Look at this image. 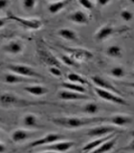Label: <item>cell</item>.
Returning <instances> with one entry per match:
<instances>
[{"mask_svg": "<svg viewBox=\"0 0 134 153\" xmlns=\"http://www.w3.org/2000/svg\"><path fill=\"white\" fill-rule=\"evenodd\" d=\"M7 19L9 20H13L18 23L25 29L28 30H38L42 27V21L37 18H22L20 16H17L16 14H13L12 13H8Z\"/></svg>", "mask_w": 134, "mask_h": 153, "instance_id": "4", "label": "cell"}, {"mask_svg": "<svg viewBox=\"0 0 134 153\" xmlns=\"http://www.w3.org/2000/svg\"><path fill=\"white\" fill-rule=\"evenodd\" d=\"M37 135V132L33 130H26V129H16L14 130L12 135V141L14 143H22L29 140L30 138H34Z\"/></svg>", "mask_w": 134, "mask_h": 153, "instance_id": "13", "label": "cell"}, {"mask_svg": "<svg viewBox=\"0 0 134 153\" xmlns=\"http://www.w3.org/2000/svg\"><path fill=\"white\" fill-rule=\"evenodd\" d=\"M133 67H134V63H133Z\"/></svg>", "mask_w": 134, "mask_h": 153, "instance_id": "42", "label": "cell"}, {"mask_svg": "<svg viewBox=\"0 0 134 153\" xmlns=\"http://www.w3.org/2000/svg\"><path fill=\"white\" fill-rule=\"evenodd\" d=\"M10 2L9 1H5V0H2V1H0V10H4L5 8H7L9 6Z\"/></svg>", "mask_w": 134, "mask_h": 153, "instance_id": "36", "label": "cell"}, {"mask_svg": "<svg viewBox=\"0 0 134 153\" xmlns=\"http://www.w3.org/2000/svg\"><path fill=\"white\" fill-rule=\"evenodd\" d=\"M78 3L80 6L84 8L85 10H88V11L94 8V3L92 1H89V0H79Z\"/></svg>", "mask_w": 134, "mask_h": 153, "instance_id": "32", "label": "cell"}, {"mask_svg": "<svg viewBox=\"0 0 134 153\" xmlns=\"http://www.w3.org/2000/svg\"><path fill=\"white\" fill-rule=\"evenodd\" d=\"M62 139H64V136L61 135L59 133H48L45 136L40 137L39 139H36V140L33 141L32 143H29V146L27 148H36L38 146H49L51 143H54L56 142H59Z\"/></svg>", "mask_w": 134, "mask_h": 153, "instance_id": "5", "label": "cell"}, {"mask_svg": "<svg viewBox=\"0 0 134 153\" xmlns=\"http://www.w3.org/2000/svg\"><path fill=\"white\" fill-rule=\"evenodd\" d=\"M110 76H112L113 78L116 79H122L126 75V71H124V67L122 66H114L109 71Z\"/></svg>", "mask_w": 134, "mask_h": 153, "instance_id": "29", "label": "cell"}, {"mask_svg": "<svg viewBox=\"0 0 134 153\" xmlns=\"http://www.w3.org/2000/svg\"><path fill=\"white\" fill-rule=\"evenodd\" d=\"M75 145H76V143L72 142V141H59V142H56L54 143H51V145H49V146H42L41 149L43 151L49 150V151L63 153V152H66L67 150L71 149V148L73 147Z\"/></svg>", "mask_w": 134, "mask_h": 153, "instance_id": "10", "label": "cell"}, {"mask_svg": "<svg viewBox=\"0 0 134 153\" xmlns=\"http://www.w3.org/2000/svg\"><path fill=\"white\" fill-rule=\"evenodd\" d=\"M121 150H124V151H128V152H134V138L129 142L127 145L123 147Z\"/></svg>", "mask_w": 134, "mask_h": 153, "instance_id": "35", "label": "cell"}, {"mask_svg": "<svg viewBox=\"0 0 134 153\" xmlns=\"http://www.w3.org/2000/svg\"><path fill=\"white\" fill-rule=\"evenodd\" d=\"M122 54H123L122 48L118 45H112L108 47L106 50V55L111 57H120L122 56Z\"/></svg>", "mask_w": 134, "mask_h": 153, "instance_id": "28", "label": "cell"}, {"mask_svg": "<svg viewBox=\"0 0 134 153\" xmlns=\"http://www.w3.org/2000/svg\"><path fill=\"white\" fill-rule=\"evenodd\" d=\"M57 98L62 100H89V96H86L85 94H80L69 91L66 89H62L59 91L57 93Z\"/></svg>", "mask_w": 134, "mask_h": 153, "instance_id": "16", "label": "cell"}, {"mask_svg": "<svg viewBox=\"0 0 134 153\" xmlns=\"http://www.w3.org/2000/svg\"><path fill=\"white\" fill-rule=\"evenodd\" d=\"M50 121L64 128L76 129L86 126H89L94 123H103L106 122V118L103 117H90V118H78V117H59L52 118Z\"/></svg>", "mask_w": 134, "mask_h": 153, "instance_id": "1", "label": "cell"}, {"mask_svg": "<svg viewBox=\"0 0 134 153\" xmlns=\"http://www.w3.org/2000/svg\"><path fill=\"white\" fill-rule=\"evenodd\" d=\"M66 79L67 81H70V82H73V83H77V84H80V85H89V82L87 81V79H85L83 76H80L77 73H69L67 74L66 76Z\"/></svg>", "mask_w": 134, "mask_h": 153, "instance_id": "25", "label": "cell"}, {"mask_svg": "<svg viewBox=\"0 0 134 153\" xmlns=\"http://www.w3.org/2000/svg\"><path fill=\"white\" fill-rule=\"evenodd\" d=\"M114 33H116V30L110 25H103L100 27L95 33V39L98 41L105 40L106 38L110 37Z\"/></svg>", "mask_w": 134, "mask_h": 153, "instance_id": "19", "label": "cell"}, {"mask_svg": "<svg viewBox=\"0 0 134 153\" xmlns=\"http://www.w3.org/2000/svg\"><path fill=\"white\" fill-rule=\"evenodd\" d=\"M2 82L6 84H19V83H25V84H32V83H37L38 79H31L13 73H5L2 76Z\"/></svg>", "mask_w": 134, "mask_h": 153, "instance_id": "8", "label": "cell"}, {"mask_svg": "<svg viewBox=\"0 0 134 153\" xmlns=\"http://www.w3.org/2000/svg\"><path fill=\"white\" fill-rule=\"evenodd\" d=\"M7 68L13 74H16L31 79H43V76L28 65L23 64H10L7 66Z\"/></svg>", "mask_w": 134, "mask_h": 153, "instance_id": "3", "label": "cell"}, {"mask_svg": "<svg viewBox=\"0 0 134 153\" xmlns=\"http://www.w3.org/2000/svg\"><path fill=\"white\" fill-rule=\"evenodd\" d=\"M24 50V44L20 40H12L2 46V51L12 55H18Z\"/></svg>", "mask_w": 134, "mask_h": 153, "instance_id": "17", "label": "cell"}, {"mask_svg": "<svg viewBox=\"0 0 134 153\" xmlns=\"http://www.w3.org/2000/svg\"><path fill=\"white\" fill-rule=\"evenodd\" d=\"M115 136H116V133L110 134V135L103 137V138H96L95 140L90 141L89 143H86V145H84L83 147L81 148V152H83V153H90L91 151L95 150L96 148H98L100 145H103V143H105L106 141L110 140V139L114 138Z\"/></svg>", "mask_w": 134, "mask_h": 153, "instance_id": "14", "label": "cell"}, {"mask_svg": "<svg viewBox=\"0 0 134 153\" xmlns=\"http://www.w3.org/2000/svg\"><path fill=\"white\" fill-rule=\"evenodd\" d=\"M117 141H118V136L116 135L114 138L110 139V140L103 143V145H100L98 148H96L95 150L91 151L90 153H107V152H110L111 150H113V148L115 147V146H116Z\"/></svg>", "mask_w": 134, "mask_h": 153, "instance_id": "20", "label": "cell"}, {"mask_svg": "<svg viewBox=\"0 0 134 153\" xmlns=\"http://www.w3.org/2000/svg\"><path fill=\"white\" fill-rule=\"evenodd\" d=\"M113 133H120L116 126H99L92 127L87 130L86 135L91 138H103Z\"/></svg>", "mask_w": 134, "mask_h": 153, "instance_id": "7", "label": "cell"}, {"mask_svg": "<svg viewBox=\"0 0 134 153\" xmlns=\"http://www.w3.org/2000/svg\"><path fill=\"white\" fill-rule=\"evenodd\" d=\"M40 153H59V152H55V151H49V150H45L43 152H40Z\"/></svg>", "mask_w": 134, "mask_h": 153, "instance_id": "40", "label": "cell"}, {"mask_svg": "<svg viewBox=\"0 0 134 153\" xmlns=\"http://www.w3.org/2000/svg\"><path fill=\"white\" fill-rule=\"evenodd\" d=\"M70 3L68 0H61V1H52L48 3V11L52 14H56L63 10Z\"/></svg>", "mask_w": 134, "mask_h": 153, "instance_id": "22", "label": "cell"}, {"mask_svg": "<svg viewBox=\"0 0 134 153\" xmlns=\"http://www.w3.org/2000/svg\"><path fill=\"white\" fill-rule=\"evenodd\" d=\"M67 18L73 23L79 24V25H84V24H88L89 22V16L88 14L83 12V11H75L71 13Z\"/></svg>", "mask_w": 134, "mask_h": 153, "instance_id": "18", "label": "cell"}, {"mask_svg": "<svg viewBox=\"0 0 134 153\" xmlns=\"http://www.w3.org/2000/svg\"><path fill=\"white\" fill-rule=\"evenodd\" d=\"M131 95H132V97H133V98H134V93H132V94H131Z\"/></svg>", "mask_w": 134, "mask_h": 153, "instance_id": "41", "label": "cell"}, {"mask_svg": "<svg viewBox=\"0 0 134 153\" xmlns=\"http://www.w3.org/2000/svg\"><path fill=\"white\" fill-rule=\"evenodd\" d=\"M23 89L35 97H41L49 92V89L42 85H27Z\"/></svg>", "mask_w": 134, "mask_h": 153, "instance_id": "21", "label": "cell"}, {"mask_svg": "<svg viewBox=\"0 0 134 153\" xmlns=\"http://www.w3.org/2000/svg\"><path fill=\"white\" fill-rule=\"evenodd\" d=\"M61 86H62V88H63V89L69 90V91H73V92L80 93V94L87 93V89H86L83 85L73 83V82H70V81H64V82L61 83Z\"/></svg>", "mask_w": 134, "mask_h": 153, "instance_id": "24", "label": "cell"}, {"mask_svg": "<svg viewBox=\"0 0 134 153\" xmlns=\"http://www.w3.org/2000/svg\"><path fill=\"white\" fill-rule=\"evenodd\" d=\"M106 122L114 126H126L133 123V118L126 114H117L112 117L106 118Z\"/></svg>", "mask_w": 134, "mask_h": 153, "instance_id": "15", "label": "cell"}, {"mask_svg": "<svg viewBox=\"0 0 134 153\" xmlns=\"http://www.w3.org/2000/svg\"><path fill=\"white\" fill-rule=\"evenodd\" d=\"M36 5V1H35V0H24V1H22V6L26 10H32L35 8Z\"/></svg>", "mask_w": 134, "mask_h": 153, "instance_id": "33", "label": "cell"}, {"mask_svg": "<svg viewBox=\"0 0 134 153\" xmlns=\"http://www.w3.org/2000/svg\"><path fill=\"white\" fill-rule=\"evenodd\" d=\"M1 106L3 108H11V107H27L31 105H41L48 104L47 102H32L26 99H23L11 93L4 92L1 94Z\"/></svg>", "mask_w": 134, "mask_h": 153, "instance_id": "2", "label": "cell"}, {"mask_svg": "<svg viewBox=\"0 0 134 153\" xmlns=\"http://www.w3.org/2000/svg\"><path fill=\"white\" fill-rule=\"evenodd\" d=\"M57 35L61 36L62 38H64V39L69 40V41H76V40H78V38H79L77 33L74 30H72V29H69V28L60 29V30L57 31Z\"/></svg>", "mask_w": 134, "mask_h": 153, "instance_id": "23", "label": "cell"}, {"mask_svg": "<svg viewBox=\"0 0 134 153\" xmlns=\"http://www.w3.org/2000/svg\"><path fill=\"white\" fill-rule=\"evenodd\" d=\"M109 3H110V1H108V0H100V1L97 2V4H99L100 6H102V7L106 6V5H108Z\"/></svg>", "mask_w": 134, "mask_h": 153, "instance_id": "37", "label": "cell"}, {"mask_svg": "<svg viewBox=\"0 0 134 153\" xmlns=\"http://www.w3.org/2000/svg\"><path fill=\"white\" fill-rule=\"evenodd\" d=\"M120 16H121V17L127 22L132 20V18H133L132 12L128 11V10H123V11L121 12V13H120Z\"/></svg>", "mask_w": 134, "mask_h": 153, "instance_id": "31", "label": "cell"}, {"mask_svg": "<svg viewBox=\"0 0 134 153\" xmlns=\"http://www.w3.org/2000/svg\"><path fill=\"white\" fill-rule=\"evenodd\" d=\"M91 79H92L95 87H98V88L103 89V90L110 91V92H113V93L117 94V95H121V92H120V90L115 87L113 84L110 83L107 79H103V76H100L95 75V76H91Z\"/></svg>", "mask_w": 134, "mask_h": 153, "instance_id": "12", "label": "cell"}, {"mask_svg": "<svg viewBox=\"0 0 134 153\" xmlns=\"http://www.w3.org/2000/svg\"><path fill=\"white\" fill-rule=\"evenodd\" d=\"M7 150V147L5 146V143L3 142L0 143V153H5Z\"/></svg>", "mask_w": 134, "mask_h": 153, "instance_id": "38", "label": "cell"}, {"mask_svg": "<svg viewBox=\"0 0 134 153\" xmlns=\"http://www.w3.org/2000/svg\"><path fill=\"white\" fill-rule=\"evenodd\" d=\"M61 61L63 62L65 65H67V66H78L77 61L73 59V57H71L68 55L61 56Z\"/></svg>", "mask_w": 134, "mask_h": 153, "instance_id": "30", "label": "cell"}, {"mask_svg": "<svg viewBox=\"0 0 134 153\" xmlns=\"http://www.w3.org/2000/svg\"><path fill=\"white\" fill-rule=\"evenodd\" d=\"M99 105L95 102H88L83 105V112L85 114H89V115H95L99 112Z\"/></svg>", "mask_w": 134, "mask_h": 153, "instance_id": "27", "label": "cell"}, {"mask_svg": "<svg viewBox=\"0 0 134 153\" xmlns=\"http://www.w3.org/2000/svg\"><path fill=\"white\" fill-rule=\"evenodd\" d=\"M23 123L28 127H36L38 126L37 118L34 114H27L23 118Z\"/></svg>", "mask_w": 134, "mask_h": 153, "instance_id": "26", "label": "cell"}, {"mask_svg": "<svg viewBox=\"0 0 134 153\" xmlns=\"http://www.w3.org/2000/svg\"><path fill=\"white\" fill-rule=\"evenodd\" d=\"M64 51L68 53V56L77 61H83V60H88L93 57V53L88 50L81 49V48H70V47H65V46H60Z\"/></svg>", "mask_w": 134, "mask_h": 153, "instance_id": "9", "label": "cell"}, {"mask_svg": "<svg viewBox=\"0 0 134 153\" xmlns=\"http://www.w3.org/2000/svg\"><path fill=\"white\" fill-rule=\"evenodd\" d=\"M37 54L42 63L49 67H60V62L59 59L47 49H39L37 51Z\"/></svg>", "mask_w": 134, "mask_h": 153, "instance_id": "11", "label": "cell"}, {"mask_svg": "<svg viewBox=\"0 0 134 153\" xmlns=\"http://www.w3.org/2000/svg\"><path fill=\"white\" fill-rule=\"evenodd\" d=\"M123 84L124 86H127V87H130V88L134 89V81H130V82H124Z\"/></svg>", "mask_w": 134, "mask_h": 153, "instance_id": "39", "label": "cell"}, {"mask_svg": "<svg viewBox=\"0 0 134 153\" xmlns=\"http://www.w3.org/2000/svg\"><path fill=\"white\" fill-rule=\"evenodd\" d=\"M94 91L99 98L105 100V102H109L112 103L120 104V105H127L128 104L127 100L123 97H121L120 95H117L113 92H110V91L100 89L98 87H95V86H94Z\"/></svg>", "mask_w": 134, "mask_h": 153, "instance_id": "6", "label": "cell"}, {"mask_svg": "<svg viewBox=\"0 0 134 153\" xmlns=\"http://www.w3.org/2000/svg\"><path fill=\"white\" fill-rule=\"evenodd\" d=\"M49 72L52 76H56V78H60L62 76L61 70L60 67H49Z\"/></svg>", "mask_w": 134, "mask_h": 153, "instance_id": "34", "label": "cell"}]
</instances>
